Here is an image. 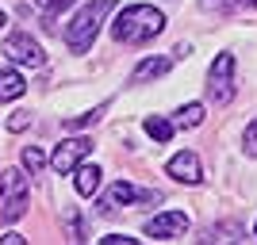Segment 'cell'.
<instances>
[{"label": "cell", "mask_w": 257, "mask_h": 245, "mask_svg": "<svg viewBox=\"0 0 257 245\" xmlns=\"http://www.w3.org/2000/svg\"><path fill=\"white\" fill-rule=\"evenodd\" d=\"M242 149H246V157H257V119L246 127V134H242Z\"/></svg>", "instance_id": "obj_18"}, {"label": "cell", "mask_w": 257, "mask_h": 245, "mask_svg": "<svg viewBox=\"0 0 257 245\" xmlns=\"http://www.w3.org/2000/svg\"><path fill=\"white\" fill-rule=\"evenodd\" d=\"M77 180H73V188H77V195L81 199H88V195H96V188H100V176L104 172L96 169V165H77Z\"/></svg>", "instance_id": "obj_12"}, {"label": "cell", "mask_w": 257, "mask_h": 245, "mask_svg": "<svg viewBox=\"0 0 257 245\" xmlns=\"http://www.w3.org/2000/svg\"><path fill=\"white\" fill-rule=\"evenodd\" d=\"M27 127H31V115H27V111H16V115L8 119V130H12V134H20V130H27Z\"/></svg>", "instance_id": "obj_19"}, {"label": "cell", "mask_w": 257, "mask_h": 245, "mask_svg": "<svg viewBox=\"0 0 257 245\" xmlns=\"http://www.w3.org/2000/svg\"><path fill=\"white\" fill-rule=\"evenodd\" d=\"M23 241H27V237H20L16 230H8V234L0 237V245H23Z\"/></svg>", "instance_id": "obj_21"}, {"label": "cell", "mask_w": 257, "mask_h": 245, "mask_svg": "<svg viewBox=\"0 0 257 245\" xmlns=\"http://www.w3.org/2000/svg\"><path fill=\"white\" fill-rule=\"evenodd\" d=\"M253 234H257V222H253Z\"/></svg>", "instance_id": "obj_24"}, {"label": "cell", "mask_w": 257, "mask_h": 245, "mask_svg": "<svg viewBox=\"0 0 257 245\" xmlns=\"http://www.w3.org/2000/svg\"><path fill=\"white\" fill-rule=\"evenodd\" d=\"M169 69H173V58H169V54H154V58H146V62L135 65V73H131V85H150V81L165 77Z\"/></svg>", "instance_id": "obj_10"}, {"label": "cell", "mask_w": 257, "mask_h": 245, "mask_svg": "<svg viewBox=\"0 0 257 245\" xmlns=\"http://www.w3.org/2000/svg\"><path fill=\"white\" fill-rule=\"evenodd\" d=\"M104 245H139L135 237H127V234H107V237H100Z\"/></svg>", "instance_id": "obj_20"}, {"label": "cell", "mask_w": 257, "mask_h": 245, "mask_svg": "<svg viewBox=\"0 0 257 245\" xmlns=\"http://www.w3.org/2000/svg\"><path fill=\"white\" fill-rule=\"evenodd\" d=\"M92 138H65L62 146H54V153H50V169L58 172V176H69V172L81 165V161L92 153Z\"/></svg>", "instance_id": "obj_6"}, {"label": "cell", "mask_w": 257, "mask_h": 245, "mask_svg": "<svg viewBox=\"0 0 257 245\" xmlns=\"http://www.w3.org/2000/svg\"><path fill=\"white\" fill-rule=\"evenodd\" d=\"M23 211H27V172H0V222H16Z\"/></svg>", "instance_id": "obj_3"}, {"label": "cell", "mask_w": 257, "mask_h": 245, "mask_svg": "<svg viewBox=\"0 0 257 245\" xmlns=\"http://www.w3.org/2000/svg\"><path fill=\"white\" fill-rule=\"evenodd\" d=\"M184 230H188V214H184V211H161V214H154L150 222L142 226V234H146V237H158V241L181 237Z\"/></svg>", "instance_id": "obj_8"}, {"label": "cell", "mask_w": 257, "mask_h": 245, "mask_svg": "<svg viewBox=\"0 0 257 245\" xmlns=\"http://www.w3.org/2000/svg\"><path fill=\"white\" fill-rule=\"evenodd\" d=\"M165 169H169L173 180H181V184H200V180H204V165H200V157H196L192 149L177 153V157H173Z\"/></svg>", "instance_id": "obj_9"}, {"label": "cell", "mask_w": 257, "mask_h": 245, "mask_svg": "<svg viewBox=\"0 0 257 245\" xmlns=\"http://www.w3.org/2000/svg\"><path fill=\"white\" fill-rule=\"evenodd\" d=\"M161 31H165V16L154 4H131L111 23V39L115 43H150Z\"/></svg>", "instance_id": "obj_1"}, {"label": "cell", "mask_w": 257, "mask_h": 245, "mask_svg": "<svg viewBox=\"0 0 257 245\" xmlns=\"http://www.w3.org/2000/svg\"><path fill=\"white\" fill-rule=\"evenodd\" d=\"M142 127H146V134H150L154 142H169L173 130H177L169 119H161V115H146V119H142Z\"/></svg>", "instance_id": "obj_13"}, {"label": "cell", "mask_w": 257, "mask_h": 245, "mask_svg": "<svg viewBox=\"0 0 257 245\" xmlns=\"http://www.w3.org/2000/svg\"><path fill=\"white\" fill-rule=\"evenodd\" d=\"M23 92H27V81H23L20 69H0V104L20 100Z\"/></svg>", "instance_id": "obj_11"}, {"label": "cell", "mask_w": 257, "mask_h": 245, "mask_svg": "<svg viewBox=\"0 0 257 245\" xmlns=\"http://www.w3.org/2000/svg\"><path fill=\"white\" fill-rule=\"evenodd\" d=\"M234 4H242V0H226V8H234ZM249 4H257V0H249Z\"/></svg>", "instance_id": "obj_22"}, {"label": "cell", "mask_w": 257, "mask_h": 245, "mask_svg": "<svg viewBox=\"0 0 257 245\" xmlns=\"http://www.w3.org/2000/svg\"><path fill=\"white\" fill-rule=\"evenodd\" d=\"M207 96L211 104H230L234 100V54H219L207 69Z\"/></svg>", "instance_id": "obj_4"}, {"label": "cell", "mask_w": 257, "mask_h": 245, "mask_svg": "<svg viewBox=\"0 0 257 245\" xmlns=\"http://www.w3.org/2000/svg\"><path fill=\"white\" fill-rule=\"evenodd\" d=\"M43 165H46V153L39 146H27V149H23V169H27V172H43Z\"/></svg>", "instance_id": "obj_15"}, {"label": "cell", "mask_w": 257, "mask_h": 245, "mask_svg": "<svg viewBox=\"0 0 257 245\" xmlns=\"http://www.w3.org/2000/svg\"><path fill=\"white\" fill-rule=\"evenodd\" d=\"M111 8H115V0H88V4H81L73 12V20L65 23V46L73 54H88L100 27H104V20L111 16Z\"/></svg>", "instance_id": "obj_2"}, {"label": "cell", "mask_w": 257, "mask_h": 245, "mask_svg": "<svg viewBox=\"0 0 257 245\" xmlns=\"http://www.w3.org/2000/svg\"><path fill=\"white\" fill-rule=\"evenodd\" d=\"M154 199H158V192H142V188H135L131 180H115L100 195V211L111 214V211H123L127 203H154Z\"/></svg>", "instance_id": "obj_7"}, {"label": "cell", "mask_w": 257, "mask_h": 245, "mask_svg": "<svg viewBox=\"0 0 257 245\" xmlns=\"http://www.w3.org/2000/svg\"><path fill=\"white\" fill-rule=\"evenodd\" d=\"M4 58L27 65V69H43V65H46V50L35 43L27 31H12L8 39H4Z\"/></svg>", "instance_id": "obj_5"}, {"label": "cell", "mask_w": 257, "mask_h": 245, "mask_svg": "<svg viewBox=\"0 0 257 245\" xmlns=\"http://www.w3.org/2000/svg\"><path fill=\"white\" fill-rule=\"evenodd\" d=\"M0 27H4V12H0Z\"/></svg>", "instance_id": "obj_23"}, {"label": "cell", "mask_w": 257, "mask_h": 245, "mask_svg": "<svg viewBox=\"0 0 257 245\" xmlns=\"http://www.w3.org/2000/svg\"><path fill=\"white\" fill-rule=\"evenodd\" d=\"M107 111V104H100V107H92V111H88V115H81V119H69V123H65V127H73V130H81V127H88V123H96L100 115H104Z\"/></svg>", "instance_id": "obj_17"}, {"label": "cell", "mask_w": 257, "mask_h": 245, "mask_svg": "<svg viewBox=\"0 0 257 245\" xmlns=\"http://www.w3.org/2000/svg\"><path fill=\"white\" fill-rule=\"evenodd\" d=\"M204 123V104H184L181 111H177V119H173V127H200Z\"/></svg>", "instance_id": "obj_14"}, {"label": "cell", "mask_w": 257, "mask_h": 245, "mask_svg": "<svg viewBox=\"0 0 257 245\" xmlns=\"http://www.w3.org/2000/svg\"><path fill=\"white\" fill-rule=\"evenodd\" d=\"M35 4H39V8H43V16H46V23L54 20V16H62L65 8H69V4H73V0H35Z\"/></svg>", "instance_id": "obj_16"}]
</instances>
